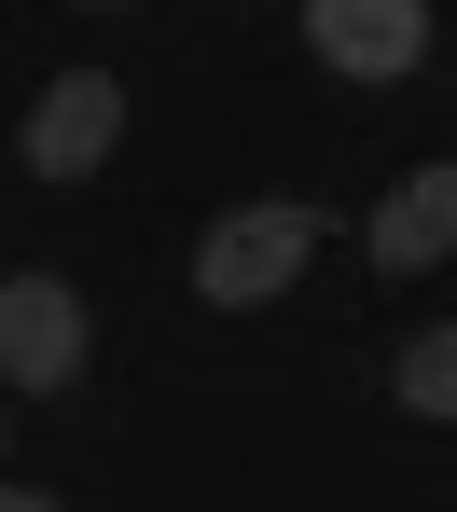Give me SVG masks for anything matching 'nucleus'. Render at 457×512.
Instances as JSON below:
<instances>
[{
	"mask_svg": "<svg viewBox=\"0 0 457 512\" xmlns=\"http://www.w3.org/2000/svg\"><path fill=\"white\" fill-rule=\"evenodd\" d=\"M305 250H319V208H222L194 236V291L208 305H277L305 277Z\"/></svg>",
	"mask_w": 457,
	"mask_h": 512,
	"instance_id": "f257e3e1",
	"label": "nucleus"
},
{
	"mask_svg": "<svg viewBox=\"0 0 457 512\" xmlns=\"http://www.w3.org/2000/svg\"><path fill=\"white\" fill-rule=\"evenodd\" d=\"M70 374H84V291L0 277V388H70Z\"/></svg>",
	"mask_w": 457,
	"mask_h": 512,
	"instance_id": "f03ea898",
	"label": "nucleus"
},
{
	"mask_svg": "<svg viewBox=\"0 0 457 512\" xmlns=\"http://www.w3.org/2000/svg\"><path fill=\"white\" fill-rule=\"evenodd\" d=\"M305 42H319V70H347V84H402V70L430 56V0H305Z\"/></svg>",
	"mask_w": 457,
	"mask_h": 512,
	"instance_id": "7ed1b4c3",
	"label": "nucleus"
},
{
	"mask_svg": "<svg viewBox=\"0 0 457 512\" xmlns=\"http://www.w3.org/2000/svg\"><path fill=\"white\" fill-rule=\"evenodd\" d=\"M111 139H125V84H111V70H70V84L28 111V167H42V180L111 167Z\"/></svg>",
	"mask_w": 457,
	"mask_h": 512,
	"instance_id": "20e7f679",
	"label": "nucleus"
},
{
	"mask_svg": "<svg viewBox=\"0 0 457 512\" xmlns=\"http://www.w3.org/2000/svg\"><path fill=\"white\" fill-rule=\"evenodd\" d=\"M457 250V167H416L388 208H374V263L402 277V263H444Z\"/></svg>",
	"mask_w": 457,
	"mask_h": 512,
	"instance_id": "39448f33",
	"label": "nucleus"
},
{
	"mask_svg": "<svg viewBox=\"0 0 457 512\" xmlns=\"http://www.w3.org/2000/svg\"><path fill=\"white\" fill-rule=\"evenodd\" d=\"M402 416H457V333H416V346H402Z\"/></svg>",
	"mask_w": 457,
	"mask_h": 512,
	"instance_id": "423d86ee",
	"label": "nucleus"
},
{
	"mask_svg": "<svg viewBox=\"0 0 457 512\" xmlns=\"http://www.w3.org/2000/svg\"><path fill=\"white\" fill-rule=\"evenodd\" d=\"M0 512H56V499H28V485H0Z\"/></svg>",
	"mask_w": 457,
	"mask_h": 512,
	"instance_id": "0eeeda50",
	"label": "nucleus"
},
{
	"mask_svg": "<svg viewBox=\"0 0 457 512\" xmlns=\"http://www.w3.org/2000/svg\"><path fill=\"white\" fill-rule=\"evenodd\" d=\"M84 14H125V0H84Z\"/></svg>",
	"mask_w": 457,
	"mask_h": 512,
	"instance_id": "6e6552de",
	"label": "nucleus"
}]
</instances>
